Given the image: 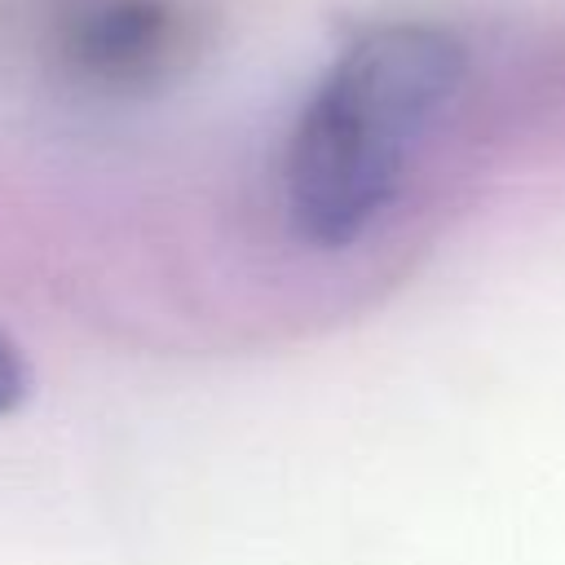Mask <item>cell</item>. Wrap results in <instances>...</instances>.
<instances>
[{"label": "cell", "mask_w": 565, "mask_h": 565, "mask_svg": "<svg viewBox=\"0 0 565 565\" xmlns=\"http://www.w3.org/2000/svg\"><path fill=\"white\" fill-rule=\"evenodd\" d=\"M463 75V44L428 22H384L344 44L282 146L291 234L322 252L358 243L397 203Z\"/></svg>", "instance_id": "obj_1"}, {"label": "cell", "mask_w": 565, "mask_h": 565, "mask_svg": "<svg viewBox=\"0 0 565 565\" xmlns=\"http://www.w3.org/2000/svg\"><path fill=\"white\" fill-rule=\"evenodd\" d=\"M31 35L44 66L88 97H146L203 53L199 0H35Z\"/></svg>", "instance_id": "obj_2"}, {"label": "cell", "mask_w": 565, "mask_h": 565, "mask_svg": "<svg viewBox=\"0 0 565 565\" xmlns=\"http://www.w3.org/2000/svg\"><path fill=\"white\" fill-rule=\"evenodd\" d=\"M22 393H26V371H22V358H18V349L9 344V335L0 331V415L18 411Z\"/></svg>", "instance_id": "obj_3"}]
</instances>
